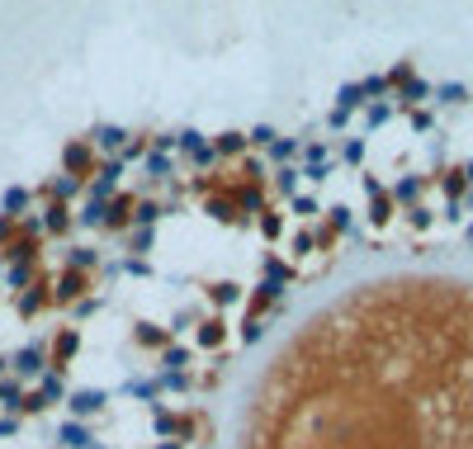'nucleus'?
Segmentation results:
<instances>
[{"instance_id":"21","label":"nucleus","mask_w":473,"mask_h":449,"mask_svg":"<svg viewBox=\"0 0 473 449\" xmlns=\"http://www.w3.org/2000/svg\"><path fill=\"white\" fill-rule=\"evenodd\" d=\"M95 265H99V251H95V246H71V251H66V270L90 274Z\"/></svg>"},{"instance_id":"31","label":"nucleus","mask_w":473,"mask_h":449,"mask_svg":"<svg viewBox=\"0 0 473 449\" xmlns=\"http://www.w3.org/2000/svg\"><path fill=\"white\" fill-rule=\"evenodd\" d=\"M416 194H421V180H416V176H402L393 185V204H397V199H402V204H416Z\"/></svg>"},{"instance_id":"12","label":"nucleus","mask_w":473,"mask_h":449,"mask_svg":"<svg viewBox=\"0 0 473 449\" xmlns=\"http://www.w3.org/2000/svg\"><path fill=\"white\" fill-rule=\"evenodd\" d=\"M204 293H209L213 313H227V308L241 303V284H236V279H213V284H204Z\"/></svg>"},{"instance_id":"48","label":"nucleus","mask_w":473,"mask_h":449,"mask_svg":"<svg viewBox=\"0 0 473 449\" xmlns=\"http://www.w3.org/2000/svg\"><path fill=\"white\" fill-rule=\"evenodd\" d=\"M346 123H351L346 109H332V114H327V128H346Z\"/></svg>"},{"instance_id":"28","label":"nucleus","mask_w":473,"mask_h":449,"mask_svg":"<svg viewBox=\"0 0 473 449\" xmlns=\"http://www.w3.org/2000/svg\"><path fill=\"white\" fill-rule=\"evenodd\" d=\"M161 213H166V204H157V199H138V208H133V222H138V227H152Z\"/></svg>"},{"instance_id":"19","label":"nucleus","mask_w":473,"mask_h":449,"mask_svg":"<svg viewBox=\"0 0 473 449\" xmlns=\"http://www.w3.org/2000/svg\"><path fill=\"white\" fill-rule=\"evenodd\" d=\"M256 227H260V236H265V241H279V236H284V218L275 213V208H270V204H260L256 208Z\"/></svg>"},{"instance_id":"32","label":"nucleus","mask_w":473,"mask_h":449,"mask_svg":"<svg viewBox=\"0 0 473 449\" xmlns=\"http://www.w3.org/2000/svg\"><path fill=\"white\" fill-rule=\"evenodd\" d=\"M152 241H157L152 227H133V232H128V251H138V260H142V251H152Z\"/></svg>"},{"instance_id":"35","label":"nucleus","mask_w":473,"mask_h":449,"mask_svg":"<svg viewBox=\"0 0 473 449\" xmlns=\"http://www.w3.org/2000/svg\"><path fill=\"white\" fill-rule=\"evenodd\" d=\"M294 213H298V218H303V222H313V218H317V213H322V204H317V199H313V194H294Z\"/></svg>"},{"instance_id":"45","label":"nucleus","mask_w":473,"mask_h":449,"mask_svg":"<svg viewBox=\"0 0 473 449\" xmlns=\"http://www.w3.org/2000/svg\"><path fill=\"white\" fill-rule=\"evenodd\" d=\"M313 251V232H298L294 236V255H308Z\"/></svg>"},{"instance_id":"34","label":"nucleus","mask_w":473,"mask_h":449,"mask_svg":"<svg viewBox=\"0 0 473 449\" xmlns=\"http://www.w3.org/2000/svg\"><path fill=\"white\" fill-rule=\"evenodd\" d=\"M431 95L440 99V104H464V99H469V90H464V85H454V80H450V85H435Z\"/></svg>"},{"instance_id":"22","label":"nucleus","mask_w":473,"mask_h":449,"mask_svg":"<svg viewBox=\"0 0 473 449\" xmlns=\"http://www.w3.org/2000/svg\"><path fill=\"white\" fill-rule=\"evenodd\" d=\"M152 383H157V397H161V392H190V388H195V373H190V369H185V373H157Z\"/></svg>"},{"instance_id":"2","label":"nucleus","mask_w":473,"mask_h":449,"mask_svg":"<svg viewBox=\"0 0 473 449\" xmlns=\"http://www.w3.org/2000/svg\"><path fill=\"white\" fill-rule=\"evenodd\" d=\"M48 308H52V279H48V274H38V279H34L20 298H15V313H20L24 322H34V317L48 313Z\"/></svg>"},{"instance_id":"25","label":"nucleus","mask_w":473,"mask_h":449,"mask_svg":"<svg viewBox=\"0 0 473 449\" xmlns=\"http://www.w3.org/2000/svg\"><path fill=\"white\" fill-rule=\"evenodd\" d=\"M265 152H270V161H275V166H289V161L298 157V137H275Z\"/></svg>"},{"instance_id":"40","label":"nucleus","mask_w":473,"mask_h":449,"mask_svg":"<svg viewBox=\"0 0 473 449\" xmlns=\"http://www.w3.org/2000/svg\"><path fill=\"white\" fill-rule=\"evenodd\" d=\"M190 327H199V317L190 313V308H180V313L171 317V327H166V332H176V336H180V332H190Z\"/></svg>"},{"instance_id":"4","label":"nucleus","mask_w":473,"mask_h":449,"mask_svg":"<svg viewBox=\"0 0 473 449\" xmlns=\"http://www.w3.org/2000/svg\"><path fill=\"white\" fill-rule=\"evenodd\" d=\"M43 364H48V345L43 341H29V345H20L15 350V359H10V369H15V378H43Z\"/></svg>"},{"instance_id":"24","label":"nucleus","mask_w":473,"mask_h":449,"mask_svg":"<svg viewBox=\"0 0 473 449\" xmlns=\"http://www.w3.org/2000/svg\"><path fill=\"white\" fill-rule=\"evenodd\" d=\"M20 402H24L20 378H0V407L10 411V416H20Z\"/></svg>"},{"instance_id":"23","label":"nucleus","mask_w":473,"mask_h":449,"mask_svg":"<svg viewBox=\"0 0 473 449\" xmlns=\"http://www.w3.org/2000/svg\"><path fill=\"white\" fill-rule=\"evenodd\" d=\"M34 388L43 392V402H48V407L66 397V383H62V373H52V369H43V378H38V383H34Z\"/></svg>"},{"instance_id":"33","label":"nucleus","mask_w":473,"mask_h":449,"mask_svg":"<svg viewBox=\"0 0 473 449\" xmlns=\"http://www.w3.org/2000/svg\"><path fill=\"white\" fill-rule=\"evenodd\" d=\"M275 190H279V194H289V199L298 194V171H294V166H279V171H275Z\"/></svg>"},{"instance_id":"10","label":"nucleus","mask_w":473,"mask_h":449,"mask_svg":"<svg viewBox=\"0 0 473 449\" xmlns=\"http://www.w3.org/2000/svg\"><path fill=\"white\" fill-rule=\"evenodd\" d=\"M85 142H90L95 152H109V157H118V152H123V142H128V133H123V128H114V123H95Z\"/></svg>"},{"instance_id":"20","label":"nucleus","mask_w":473,"mask_h":449,"mask_svg":"<svg viewBox=\"0 0 473 449\" xmlns=\"http://www.w3.org/2000/svg\"><path fill=\"white\" fill-rule=\"evenodd\" d=\"M209 147H213V157H241L246 152V133H218Z\"/></svg>"},{"instance_id":"18","label":"nucleus","mask_w":473,"mask_h":449,"mask_svg":"<svg viewBox=\"0 0 473 449\" xmlns=\"http://www.w3.org/2000/svg\"><path fill=\"white\" fill-rule=\"evenodd\" d=\"M38 279V260H15V265H5V284H15V289H29Z\"/></svg>"},{"instance_id":"56","label":"nucleus","mask_w":473,"mask_h":449,"mask_svg":"<svg viewBox=\"0 0 473 449\" xmlns=\"http://www.w3.org/2000/svg\"><path fill=\"white\" fill-rule=\"evenodd\" d=\"M0 279H5V274H0Z\"/></svg>"},{"instance_id":"13","label":"nucleus","mask_w":473,"mask_h":449,"mask_svg":"<svg viewBox=\"0 0 473 449\" xmlns=\"http://www.w3.org/2000/svg\"><path fill=\"white\" fill-rule=\"evenodd\" d=\"M133 341H138L142 350H166V345H171V332H166V327H157V322H133Z\"/></svg>"},{"instance_id":"47","label":"nucleus","mask_w":473,"mask_h":449,"mask_svg":"<svg viewBox=\"0 0 473 449\" xmlns=\"http://www.w3.org/2000/svg\"><path fill=\"white\" fill-rule=\"evenodd\" d=\"M412 227H431V208L416 204V208H412Z\"/></svg>"},{"instance_id":"42","label":"nucleus","mask_w":473,"mask_h":449,"mask_svg":"<svg viewBox=\"0 0 473 449\" xmlns=\"http://www.w3.org/2000/svg\"><path fill=\"white\" fill-rule=\"evenodd\" d=\"M341 157L351 161V166H360V161H365V142H360V137H351V142L341 147Z\"/></svg>"},{"instance_id":"26","label":"nucleus","mask_w":473,"mask_h":449,"mask_svg":"<svg viewBox=\"0 0 473 449\" xmlns=\"http://www.w3.org/2000/svg\"><path fill=\"white\" fill-rule=\"evenodd\" d=\"M260 274H265V284H279V289L289 284V265H284L279 255H265V260H260Z\"/></svg>"},{"instance_id":"46","label":"nucleus","mask_w":473,"mask_h":449,"mask_svg":"<svg viewBox=\"0 0 473 449\" xmlns=\"http://www.w3.org/2000/svg\"><path fill=\"white\" fill-rule=\"evenodd\" d=\"M15 430H20V416H10V411H5V416H0V440H5V435H15Z\"/></svg>"},{"instance_id":"43","label":"nucleus","mask_w":473,"mask_h":449,"mask_svg":"<svg viewBox=\"0 0 473 449\" xmlns=\"http://www.w3.org/2000/svg\"><path fill=\"white\" fill-rule=\"evenodd\" d=\"M426 95H431L426 80H407V90H402V99H426Z\"/></svg>"},{"instance_id":"36","label":"nucleus","mask_w":473,"mask_h":449,"mask_svg":"<svg viewBox=\"0 0 473 449\" xmlns=\"http://www.w3.org/2000/svg\"><path fill=\"white\" fill-rule=\"evenodd\" d=\"M388 118H393V104H383V99H374V104L365 109V123H369V128H379V123H388Z\"/></svg>"},{"instance_id":"49","label":"nucleus","mask_w":473,"mask_h":449,"mask_svg":"<svg viewBox=\"0 0 473 449\" xmlns=\"http://www.w3.org/2000/svg\"><path fill=\"white\" fill-rule=\"evenodd\" d=\"M412 128H416V133H426V128H431V114H426V109H416V114H412Z\"/></svg>"},{"instance_id":"7","label":"nucleus","mask_w":473,"mask_h":449,"mask_svg":"<svg viewBox=\"0 0 473 449\" xmlns=\"http://www.w3.org/2000/svg\"><path fill=\"white\" fill-rule=\"evenodd\" d=\"M52 303H80V298H90V274L80 270H62V279L52 284Z\"/></svg>"},{"instance_id":"17","label":"nucleus","mask_w":473,"mask_h":449,"mask_svg":"<svg viewBox=\"0 0 473 449\" xmlns=\"http://www.w3.org/2000/svg\"><path fill=\"white\" fill-rule=\"evenodd\" d=\"M152 430H157L161 440H176V430H180V411H171V407H161V402H152Z\"/></svg>"},{"instance_id":"9","label":"nucleus","mask_w":473,"mask_h":449,"mask_svg":"<svg viewBox=\"0 0 473 449\" xmlns=\"http://www.w3.org/2000/svg\"><path fill=\"white\" fill-rule=\"evenodd\" d=\"M176 147H180L190 161H199V166H213V147H209V137L199 133V128H185V133H176Z\"/></svg>"},{"instance_id":"16","label":"nucleus","mask_w":473,"mask_h":449,"mask_svg":"<svg viewBox=\"0 0 473 449\" xmlns=\"http://www.w3.org/2000/svg\"><path fill=\"white\" fill-rule=\"evenodd\" d=\"M157 369L161 373H185L190 369V345H166V350L157 355Z\"/></svg>"},{"instance_id":"3","label":"nucleus","mask_w":473,"mask_h":449,"mask_svg":"<svg viewBox=\"0 0 473 449\" xmlns=\"http://www.w3.org/2000/svg\"><path fill=\"white\" fill-rule=\"evenodd\" d=\"M76 350H80V332L76 327H57V336L48 341V364H52V373L66 369L76 359Z\"/></svg>"},{"instance_id":"6","label":"nucleus","mask_w":473,"mask_h":449,"mask_svg":"<svg viewBox=\"0 0 473 449\" xmlns=\"http://www.w3.org/2000/svg\"><path fill=\"white\" fill-rule=\"evenodd\" d=\"M133 208H138V199L128 194V190L114 194L104 204V227H109V232H128V227H133Z\"/></svg>"},{"instance_id":"1","label":"nucleus","mask_w":473,"mask_h":449,"mask_svg":"<svg viewBox=\"0 0 473 449\" xmlns=\"http://www.w3.org/2000/svg\"><path fill=\"white\" fill-rule=\"evenodd\" d=\"M62 176L85 185V180H95V147L85 142V137H71L66 147H62Z\"/></svg>"},{"instance_id":"39","label":"nucleus","mask_w":473,"mask_h":449,"mask_svg":"<svg viewBox=\"0 0 473 449\" xmlns=\"http://www.w3.org/2000/svg\"><path fill=\"white\" fill-rule=\"evenodd\" d=\"M275 128H265V123H260V128H251V133H246V147H270V142H275Z\"/></svg>"},{"instance_id":"30","label":"nucleus","mask_w":473,"mask_h":449,"mask_svg":"<svg viewBox=\"0 0 473 449\" xmlns=\"http://www.w3.org/2000/svg\"><path fill=\"white\" fill-rule=\"evenodd\" d=\"M388 218H393V194L383 190V194H374V204H369V222H374V227H383Z\"/></svg>"},{"instance_id":"5","label":"nucleus","mask_w":473,"mask_h":449,"mask_svg":"<svg viewBox=\"0 0 473 449\" xmlns=\"http://www.w3.org/2000/svg\"><path fill=\"white\" fill-rule=\"evenodd\" d=\"M104 392L99 388H76V392H66V411H71V421H90V416H99L104 411Z\"/></svg>"},{"instance_id":"44","label":"nucleus","mask_w":473,"mask_h":449,"mask_svg":"<svg viewBox=\"0 0 473 449\" xmlns=\"http://www.w3.org/2000/svg\"><path fill=\"white\" fill-rule=\"evenodd\" d=\"M99 303H104V298H95V293H90V298H80V303H76V317H95Z\"/></svg>"},{"instance_id":"51","label":"nucleus","mask_w":473,"mask_h":449,"mask_svg":"<svg viewBox=\"0 0 473 449\" xmlns=\"http://www.w3.org/2000/svg\"><path fill=\"white\" fill-rule=\"evenodd\" d=\"M464 176H469V185H473V161H469V166H464Z\"/></svg>"},{"instance_id":"37","label":"nucleus","mask_w":473,"mask_h":449,"mask_svg":"<svg viewBox=\"0 0 473 449\" xmlns=\"http://www.w3.org/2000/svg\"><path fill=\"white\" fill-rule=\"evenodd\" d=\"M147 176H152V180H166V176H171V157H161V152H147Z\"/></svg>"},{"instance_id":"38","label":"nucleus","mask_w":473,"mask_h":449,"mask_svg":"<svg viewBox=\"0 0 473 449\" xmlns=\"http://www.w3.org/2000/svg\"><path fill=\"white\" fill-rule=\"evenodd\" d=\"M80 222H85V227H104V204L85 199V208H80Z\"/></svg>"},{"instance_id":"8","label":"nucleus","mask_w":473,"mask_h":449,"mask_svg":"<svg viewBox=\"0 0 473 449\" xmlns=\"http://www.w3.org/2000/svg\"><path fill=\"white\" fill-rule=\"evenodd\" d=\"M195 345H199V350H223V345H227V317H223V313L204 317L199 332H195Z\"/></svg>"},{"instance_id":"29","label":"nucleus","mask_w":473,"mask_h":449,"mask_svg":"<svg viewBox=\"0 0 473 449\" xmlns=\"http://www.w3.org/2000/svg\"><path fill=\"white\" fill-rule=\"evenodd\" d=\"M109 274H133V279H147V274H152V265H147V260H138V255H128V260H114V265H109Z\"/></svg>"},{"instance_id":"11","label":"nucleus","mask_w":473,"mask_h":449,"mask_svg":"<svg viewBox=\"0 0 473 449\" xmlns=\"http://www.w3.org/2000/svg\"><path fill=\"white\" fill-rule=\"evenodd\" d=\"M29 204H34V190H24V185H10V190L0 194V218L20 222V218H29Z\"/></svg>"},{"instance_id":"27","label":"nucleus","mask_w":473,"mask_h":449,"mask_svg":"<svg viewBox=\"0 0 473 449\" xmlns=\"http://www.w3.org/2000/svg\"><path fill=\"white\" fill-rule=\"evenodd\" d=\"M360 104H365V90H360V80H351V85H341V90H336V109L355 114Z\"/></svg>"},{"instance_id":"52","label":"nucleus","mask_w":473,"mask_h":449,"mask_svg":"<svg viewBox=\"0 0 473 449\" xmlns=\"http://www.w3.org/2000/svg\"><path fill=\"white\" fill-rule=\"evenodd\" d=\"M5 364H10V359H5V355H0V378H5Z\"/></svg>"},{"instance_id":"54","label":"nucleus","mask_w":473,"mask_h":449,"mask_svg":"<svg viewBox=\"0 0 473 449\" xmlns=\"http://www.w3.org/2000/svg\"><path fill=\"white\" fill-rule=\"evenodd\" d=\"M469 241H473V222H469Z\"/></svg>"},{"instance_id":"15","label":"nucleus","mask_w":473,"mask_h":449,"mask_svg":"<svg viewBox=\"0 0 473 449\" xmlns=\"http://www.w3.org/2000/svg\"><path fill=\"white\" fill-rule=\"evenodd\" d=\"M57 440H62V449H90V445H95V435H90L85 421H62Z\"/></svg>"},{"instance_id":"55","label":"nucleus","mask_w":473,"mask_h":449,"mask_svg":"<svg viewBox=\"0 0 473 449\" xmlns=\"http://www.w3.org/2000/svg\"><path fill=\"white\" fill-rule=\"evenodd\" d=\"M90 449H109V445H90Z\"/></svg>"},{"instance_id":"14","label":"nucleus","mask_w":473,"mask_h":449,"mask_svg":"<svg viewBox=\"0 0 473 449\" xmlns=\"http://www.w3.org/2000/svg\"><path fill=\"white\" fill-rule=\"evenodd\" d=\"M38 227H43V236H66L71 232V208L66 204H48L43 218H38Z\"/></svg>"},{"instance_id":"53","label":"nucleus","mask_w":473,"mask_h":449,"mask_svg":"<svg viewBox=\"0 0 473 449\" xmlns=\"http://www.w3.org/2000/svg\"><path fill=\"white\" fill-rule=\"evenodd\" d=\"M5 227H10V218H0V236H5Z\"/></svg>"},{"instance_id":"50","label":"nucleus","mask_w":473,"mask_h":449,"mask_svg":"<svg viewBox=\"0 0 473 449\" xmlns=\"http://www.w3.org/2000/svg\"><path fill=\"white\" fill-rule=\"evenodd\" d=\"M157 449H185V445H180V440H161Z\"/></svg>"},{"instance_id":"41","label":"nucleus","mask_w":473,"mask_h":449,"mask_svg":"<svg viewBox=\"0 0 473 449\" xmlns=\"http://www.w3.org/2000/svg\"><path fill=\"white\" fill-rule=\"evenodd\" d=\"M327 213H332V232H351V208H346V204H336Z\"/></svg>"}]
</instances>
